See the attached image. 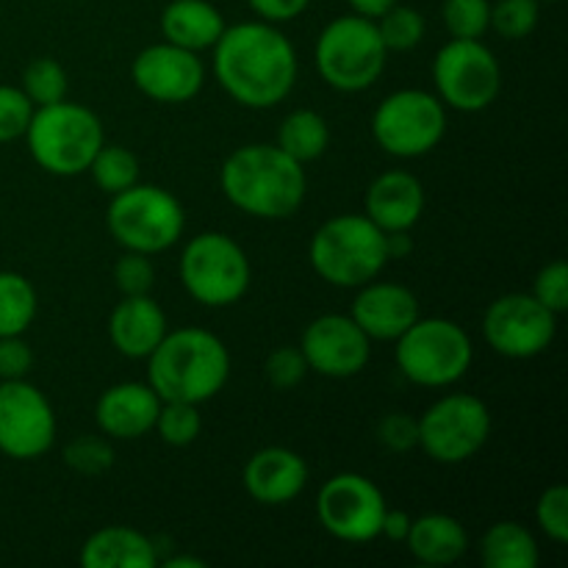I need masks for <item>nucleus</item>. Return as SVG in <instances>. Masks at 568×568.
<instances>
[{
  "instance_id": "nucleus-30",
  "label": "nucleus",
  "mask_w": 568,
  "mask_h": 568,
  "mask_svg": "<svg viewBox=\"0 0 568 568\" xmlns=\"http://www.w3.org/2000/svg\"><path fill=\"white\" fill-rule=\"evenodd\" d=\"M375 22L388 53H405V50L419 48L427 33L425 14L419 9H414V6H392Z\"/></svg>"
},
{
  "instance_id": "nucleus-47",
  "label": "nucleus",
  "mask_w": 568,
  "mask_h": 568,
  "mask_svg": "<svg viewBox=\"0 0 568 568\" xmlns=\"http://www.w3.org/2000/svg\"><path fill=\"white\" fill-rule=\"evenodd\" d=\"M166 568H205V560L194 558V555H175V558H166Z\"/></svg>"
},
{
  "instance_id": "nucleus-37",
  "label": "nucleus",
  "mask_w": 568,
  "mask_h": 568,
  "mask_svg": "<svg viewBox=\"0 0 568 568\" xmlns=\"http://www.w3.org/2000/svg\"><path fill=\"white\" fill-rule=\"evenodd\" d=\"M536 521L549 541L566 544L568 541V488L549 486L536 503Z\"/></svg>"
},
{
  "instance_id": "nucleus-18",
  "label": "nucleus",
  "mask_w": 568,
  "mask_h": 568,
  "mask_svg": "<svg viewBox=\"0 0 568 568\" xmlns=\"http://www.w3.org/2000/svg\"><path fill=\"white\" fill-rule=\"evenodd\" d=\"M358 288L349 316L369 336V342H397L419 320V300L403 283L375 277Z\"/></svg>"
},
{
  "instance_id": "nucleus-1",
  "label": "nucleus",
  "mask_w": 568,
  "mask_h": 568,
  "mask_svg": "<svg viewBox=\"0 0 568 568\" xmlns=\"http://www.w3.org/2000/svg\"><path fill=\"white\" fill-rule=\"evenodd\" d=\"M211 50L216 81L244 109H275L297 83V50L275 22L225 26Z\"/></svg>"
},
{
  "instance_id": "nucleus-15",
  "label": "nucleus",
  "mask_w": 568,
  "mask_h": 568,
  "mask_svg": "<svg viewBox=\"0 0 568 568\" xmlns=\"http://www.w3.org/2000/svg\"><path fill=\"white\" fill-rule=\"evenodd\" d=\"M55 414L37 386L22 381L0 383V453L14 460H37L55 444Z\"/></svg>"
},
{
  "instance_id": "nucleus-24",
  "label": "nucleus",
  "mask_w": 568,
  "mask_h": 568,
  "mask_svg": "<svg viewBox=\"0 0 568 568\" xmlns=\"http://www.w3.org/2000/svg\"><path fill=\"white\" fill-rule=\"evenodd\" d=\"M81 564L87 568H153L159 564V552L144 532L114 525L87 538Z\"/></svg>"
},
{
  "instance_id": "nucleus-6",
  "label": "nucleus",
  "mask_w": 568,
  "mask_h": 568,
  "mask_svg": "<svg viewBox=\"0 0 568 568\" xmlns=\"http://www.w3.org/2000/svg\"><path fill=\"white\" fill-rule=\"evenodd\" d=\"M388 50L377 22L361 14H342L322 28L314 44L316 72L336 92H364L383 75Z\"/></svg>"
},
{
  "instance_id": "nucleus-3",
  "label": "nucleus",
  "mask_w": 568,
  "mask_h": 568,
  "mask_svg": "<svg viewBox=\"0 0 568 568\" xmlns=\"http://www.w3.org/2000/svg\"><path fill=\"white\" fill-rule=\"evenodd\" d=\"M148 383L164 403L203 405L225 388L231 353L216 333L203 327L166 331L148 355Z\"/></svg>"
},
{
  "instance_id": "nucleus-34",
  "label": "nucleus",
  "mask_w": 568,
  "mask_h": 568,
  "mask_svg": "<svg viewBox=\"0 0 568 568\" xmlns=\"http://www.w3.org/2000/svg\"><path fill=\"white\" fill-rule=\"evenodd\" d=\"M538 17H541L538 0H497L491 3V28L510 42L530 37L538 28Z\"/></svg>"
},
{
  "instance_id": "nucleus-23",
  "label": "nucleus",
  "mask_w": 568,
  "mask_h": 568,
  "mask_svg": "<svg viewBox=\"0 0 568 568\" xmlns=\"http://www.w3.org/2000/svg\"><path fill=\"white\" fill-rule=\"evenodd\" d=\"M225 31V17L209 0H172L161 11L164 42L200 53L211 50Z\"/></svg>"
},
{
  "instance_id": "nucleus-40",
  "label": "nucleus",
  "mask_w": 568,
  "mask_h": 568,
  "mask_svg": "<svg viewBox=\"0 0 568 568\" xmlns=\"http://www.w3.org/2000/svg\"><path fill=\"white\" fill-rule=\"evenodd\" d=\"M532 297L541 305H547L552 314H564L568 311V266L566 261H552V264L544 266L536 275V283H532Z\"/></svg>"
},
{
  "instance_id": "nucleus-31",
  "label": "nucleus",
  "mask_w": 568,
  "mask_h": 568,
  "mask_svg": "<svg viewBox=\"0 0 568 568\" xmlns=\"http://www.w3.org/2000/svg\"><path fill=\"white\" fill-rule=\"evenodd\" d=\"M67 87L70 83H67L64 67L50 59V55L33 59L22 72V92L28 94L33 105L59 103V100L67 98Z\"/></svg>"
},
{
  "instance_id": "nucleus-41",
  "label": "nucleus",
  "mask_w": 568,
  "mask_h": 568,
  "mask_svg": "<svg viewBox=\"0 0 568 568\" xmlns=\"http://www.w3.org/2000/svg\"><path fill=\"white\" fill-rule=\"evenodd\" d=\"M377 442L388 453H410L414 447H419V422L405 410L386 414L377 422Z\"/></svg>"
},
{
  "instance_id": "nucleus-32",
  "label": "nucleus",
  "mask_w": 568,
  "mask_h": 568,
  "mask_svg": "<svg viewBox=\"0 0 568 568\" xmlns=\"http://www.w3.org/2000/svg\"><path fill=\"white\" fill-rule=\"evenodd\" d=\"M197 408L200 405L192 403H161L153 430H159L161 442L170 447H189L203 430V416Z\"/></svg>"
},
{
  "instance_id": "nucleus-9",
  "label": "nucleus",
  "mask_w": 568,
  "mask_h": 568,
  "mask_svg": "<svg viewBox=\"0 0 568 568\" xmlns=\"http://www.w3.org/2000/svg\"><path fill=\"white\" fill-rule=\"evenodd\" d=\"M183 288L205 308H227L247 294L253 266L247 253L227 233L205 231L192 236L178 264Z\"/></svg>"
},
{
  "instance_id": "nucleus-29",
  "label": "nucleus",
  "mask_w": 568,
  "mask_h": 568,
  "mask_svg": "<svg viewBox=\"0 0 568 568\" xmlns=\"http://www.w3.org/2000/svg\"><path fill=\"white\" fill-rule=\"evenodd\" d=\"M87 172L92 175L94 186L109 194H116L122 189L139 183V159L131 150L122 148V144H103L94 153Z\"/></svg>"
},
{
  "instance_id": "nucleus-22",
  "label": "nucleus",
  "mask_w": 568,
  "mask_h": 568,
  "mask_svg": "<svg viewBox=\"0 0 568 568\" xmlns=\"http://www.w3.org/2000/svg\"><path fill=\"white\" fill-rule=\"evenodd\" d=\"M166 314L150 294L122 297L109 316V338L125 358L144 361L166 336Z\"/></svg>"
},
{
  "instance_id": "nucleus-20",
  "label": "nucleus",
  "mask_w": 568,
  "mask_h": 568,
  "mask_svg": "<svg viewBox=\"0 0 568 568\" xmlns=\"http://www.w3.org/2000/svg\"><path fill=\"white\" fill-rule=\"evenodd\" d=\"M244 491L266 508L288 505L308 486V464L288 447H264L244 464Z\"/></svg>"
},
{
  "instance_id": "nucleus-4",
  "label": "nucleus",
  "mask_w": 568,
  "mask_h": 568,
  "mask_svg": "<svg viewBox=\"0 0 568 568\" xmlns=\"http://www.w3.org/2000/svg\"><path fill=\"white\" fill-rule=\"evenodd\" d=\"M308 258L325 283L336 288H358L386 270V233L366 214L331 216L311 236Z\"/></svg>"
},
{
  "instance_id": "nucleus-16",
  "label": "nucleus",
  "mask_w": 568,
  "mask_h": 568,
  "mask_svg": "<svg viewBox=\"0 0 568 568\" xmlns=\"http://www.w3.org/2000/svg\"><path fill=\"white\" fill-rule=\"evenodd\" d=\"M369 336L347 314H322L303 331V358L308 372L333 381L361 375L372 358Z\"/></svg>"
},
{
  "instance_id": "nucleus-27",
  "label": "nucleus",
  "mask_w": 568,
  "mask_h": 568,
  "mask_svg": "<svg viewBox=\"0 0 568 568\" xmlns=\"http://www.w3.org/2000/svg\"><path fill=\"white\" fill-rule=\"evenodd\" d=\"M275 144L283 153H288L294 161L305 166L308 161L325 155L327 144H331V128H327V120L320 111L297 109L286 114V120L281 122Z\"/></svg>"
},
{
  "instance_id": "nucleus-28",
  "label": "nucleus",
  "mask_w": 568,
  "mask_h": 568,
  "mask_svg": "<svg viewBox=\"0 0 568 568\" xmlns=\"http://www.w3.org/2000/svg\"><path fill=\"white\" fill-rule=\"evenodd\" d=\"M39 297L20 272H0V338L22 336L37 320Z\"/></svg>"
},
{
  "instance_id": "nucleus-38",
  "label": "nucleus",
  "mask_w": 568,
  "mask_h": 568,
  "mask_svg": "<svg viewBox=\"0 0 568 568\" xmlns=\"http://www.w3.org/2000/svg\"><path fill=\"white\" fill-rule=\"evenodd\" d=\"M264 375L270 381L272 388L277 392H292L308 375V364L303 358V349L300 347H277L272 349L270 358L264 364Z\"/></svg>"
},
{
  "instance_id": "nucleus-2",
  "label": "nucleus",
  "mask_w": 568,
  "mask_h": 568,
  "mask_svg": "<svg viewBox=\"0 0 568 568\" xmlns=\"http://www.w3.org/2000/svg\"><path fill=\"white\" fill-rule=\"evenodd\" d=\"M222 194L233 209L255 220H288L305 200V170L277 144H244L220 172Z\"/></svg>"
},
{
  "instance_id": "nucleus-10",
  "label": "nucleus",
  "mask_w": 568,
  "mask_h": 568,
  "mask_svg": "<svg viewBox=\"0 0 568 568\" xmlns=\"http://www.w3.org/2000/svg\"><path fill=\"white\" fill-rule=\"evenodd\" d=\"M447 133V109L438 94L425 89H399L372 114V136L394 159H419L436 150Z\"/></svg>"
},
{
  "instance_id": "nucleus-5",
  "label": "nucleus",
  "mask_w": 568,
  "mask_h": 568,
  "mask_svg": "<svg viewBox=\"0 0 568 568\" xmlns=\"http://www.w3.org/2000/svg\"><path fill=\"white\" fill-rule=\"evenodd\" d=\"M28 153L44 172L75 178L89 170L94 153L105 144L103 122L92 109L70 100L37 105L26 131Z\"/></svg>"
},
{
  "instance_id": "nucleus-45",
  "label": "nucleus",
  "mask_w": 568,
  "mask_h": 568,
  "mask_svg": "<svg viewBox=\"0 0 568 568\" xmlns=\"http://www.w3.org/2000/svg\"><path fill=\"white\" fill-rule=\"evenodd\" d=\"M349 9L361 17H369V20H377L383 11H388L392 6H397L399 0H347Z\"/></svg>"
},
{
  "instance_id": "nucleus-17",
  "label": "nucleus",
  "mask_w": 568,
  "mask_h": 568,
  "mask_svg": "<svg viewBox=\"0 0 568 568\" xmlns=\"http://www.w3.org/2000/svg\"><path fill=\"white\" fill-rule=\"evenodd\" d=\"M131 78L144 98L178 105L197 98L205 83V67L194 50L159 42L139 50L131 64Z\"/></svg>"
},
{
  "instance_id": "nucleus-39",
  "label": "nucleus",
  "mask_w": 568,
  "mask_h": 568,
  "mask_svg": "<svg viewBox=\"0 0 568 568\" xmlns=\"http://www.w3.org/2000/svg\"><path fill=\"white\" fill-rule=\"evenodd\" d=\"M114 283L116 288H120L122 297L150 294V288H153L155 283V270L153 264H150V255L125 250V255L114 264Z\"/></svg>"
},
{
  "instance_id": "nucleus-36",
  "label": "nucleus",
  "mask_w": 568,
  "mask_h": 568,
  "mask_svg": "<svg viewBox=\"0 0 568 568\" xmlns=\"http://www.w3.org/2000/svg\"><path fill=\"white\" fill-rule=\"evenodd\" d=\"M33 109L37 105L28 100L22 89L0 83V144L26 136Z\"/></svg>"
},
{
  "instance_id": "nucleus-11",
  "label": "nucleus",
  "mask_w": 568,
  "mask_h": 568,
  "mask_svg": "<svg viewBox=\"0 0 568 568\" xmlns=\"http://www.w3.org/2000/svg\"><path fill=\"white\" fill-rule=\"evenodd\" d=\"M419 447L436 464H466L491 436V410L475 394L455 392L419 416Z\"/></svg>"
},
{
  "instance_id": "nucleus-33",
  "label": "nucleus",
  "mask_w": 568,
  "mask_h": 568,
  "mask_svg": "<svg viewBox=\"0 0 568 568\" xmlns=\"http://www.w3.org/2000/svg\"><path fill=\"white\" fill-rule=\"evenodd\" d=\"M442 20L453 39H480L491 28V0H444Z\"/></svg>"
},
{
  "instance_id": "nucleus-14",
  "label": "nucleus",
  "mask_w": 568,
  "mask_h": 568,
  "mask_svg": "<svg viewBox=\"0 0 568 568\" xmlns=\"http://www.w3.org/2000/svg\"><path fill=\"white\" fill-rule=\"evenodd\" d=\"M555 333H558V314L525 292L494 300L483 316V336L488 347L514 361L547 353Z\"/></svg>"
},
{
  "instance_id": "nucleus-12",
  "label": "nucleus",
  "mask_w": 568,
  "mask_h": 568,
  "mask_svg": "<svg viewBox=\"0 0 568 568\" xmlns=\"http://www.w3.org/2000/svg\"><path fill=\"white\" fill-rule=\"evenodd\" d=\"M438 100L464 114L488 109L503 89V67L480 39H449L433 61Z\"/></svg>"
},
{
  "instance_id": "nucleus-44",
  "label": "nucleus",
  "mask_w": 568,
  "mask_h": 568,
  "mask_svg": "<svg viewBox=\"0 0 568 568\" xmlns=\"http://www.w3.org/2000/svg\"><path fill=\"white\" fill-rule=\"evenodd\" d=\"M410 516L405 514V510H394L388 508L386 516H383V527H381V536H386L388 541H403L408 538V530H410Z\"/></svg>"
},
{
  "instance_id": "nucleus-13",
  "label": "nucleus",
  "mask_w": 568,
  "mask_h": 568,
  "mask_svg": "<svg viewBox=\"0 0 568 568\" xmlns=\"http://www.w3.org/2000/svg\"><path fill=\"white\" fill-rule=\"evenodd\" d=\"M388 503L381 488L358 471L333 475L316 494V519L333 538L366 544L381 538Z\"/></svg>"
},
{
  "instance_id": "nucleus-7",
  "label": "nucleus",
  "mask_w": 568,
  "mask_h": 568,
  "mask_svg": "<svg viewBox=\"0 0 568 568\" xmlns=\"http://www.w3.org/2000/svg\"><path fill=\"white\" fill-rule=\"evenodd\" d=\"M105 225L122 250L155 255L181 242L186 214L175 194L166 189L153 183H133L111 194Z\"/></svg>"
},
{
  "instance_id": "nucleus-25",
  "label": "nucleus",
  "mask_w": 568,
  "mask_h": 568,
  "mask_svg": "<svg viewBox=\"0 0 568 568\" xmlns=\"http://www.w3.org/2000/svg\"><path fill=\"white\" fill-rule=\"evenodd\" d=\"M405 544L419 564L453 566L469 552V532L455 516L425 514L410 521Z\"/></svg>"
},
{
  "instance_id": "nucleus-42",
  "label": "nucleus",
  "mask_w": 568,
  "mask_h": 568,
  "mask_svg": "<svg viewBox=\"0 0 568 568\" xmlns=\"http://www.w3.org/2000/svg\"><path fill=\"white\" fill-rule=\"evenodd\" d=\"M33 353L22 336L0 338V381H22L31 372Z\"/></svg>"
},
{
  "instance_id": "nucleus-43",
  "label": "nucleus",
  "mask_w": 568,
  "mask_h": 568,
  "mask_svg": "<svg viewBox=\"0 0 568 568\" xmlns=\"http://www.w3.org/2000/svg\"><path fill=\"white\" fill-rule=\"evenodd\" d=\"M247 3L261 20L281 26V22L297 20V17L308 9L311 0H247Z\"/></svg>"
},
{
  "instance_id": "nucleus-8",
  "label": "nucleus",
  "mask_w": 568,
  "mask_h": 568,
  "mask_svg": "<svg viewBox=\"0 0 568 568\" xmlns=\"http://www.w3.org/2000/svg\"><path fill=\"white\" fill-rule=\"evenodd\" d=\"M399 372L422 388H447L469 372L475 347L458 322L430 316L416 320L394 347Z\"/></svg>"
},
{
  "instance_id": "nucleus-19",
  "label": "nucleus",
  "mask_w": 568,
  "mask_h": 568,
  "mask_svg": "<svg viewBox=\"0 0 568 568\" xmlns=\"http://www.w3.org/2000/svg\"><path fill=\"white\" fill-rule=\"evenodd\" d=\"M161 403L164 399L153 392L150 383H116L100 394L98 405H94V422L105 438L136 442L155 427Z\"/></svg>"
},
{
  "instance_id": "nucleus-35",
  "label": "nucleus",
  "mask_w": 568,
  "mask_h": 568,
  "mask_svg": "<svg viewBox=\"0 0 568 568\" xmlns=\"http://www.w3.org/2000/svg\"><path fill=\"white\" fill-rule=\"evenodd\" d=\"M64 464L72 471L87 477H98L103 471H109L114 466V449H111L109 438L100 436H78L61 453Z\"/></svg>"
},
{
  "instance_id": "nucleus-21",
  "label": "nucleus",
  "mask_w": 568,
  "mask_h": 568,
  "mask_svg": "<svg viewBox=\"0 0 568 568\" xmlns=\"http://www.w3.org/2000/svg\"><path fill=\"white\" fill-rule=\"evenodd\" d=\"M366 216L383 233L410 231L425 214V186L405 170H388L366 189Z\"/></svg>"
},
{
  "instance_id": "nucleus-48",
  "label": "nucleus",
  "mask_w": 568,
  "mask_h": 568,
  "mask_svg": "<svg viewBox=\"0 0 568 568\" xmlns=\"http://www.w3.org/2000/svg\"><path fill=\"white\" fill-rule=\"evenodd\" d=\"M538 3H558V0H538Z\"/></svg>"
},
{
  "instance_id": "nucleus-46",
  "label": "nucleus",
  "mask_w": 568,
  "mask_h": 568,
  "mask_svg": "<svg viewBox=\"0 0 568 568\" xmlns=\"http://www.w3.org/2000/svg\"><path fill=\"white\" fill-rule=\"evenodd\" d=\"M386 247H388V261L405 258V255L414 250V242H410L408 231H394L386 233Z\"/></svg>"
},
{
  "instance_id": "nucleus-26",
  "label": "nucleus",
  "mask_w": 568,
  "mask_h": 568,
  "mask_svg": "<svg viewBox=\"0 0 568 568\" xmlns=\"http://www.w3.org/2000/svg\"><path fill=\"white\" fill-rule=\"evenodd\" d=\"M480 558L486 568H536L541 564V549L525 525L497 521L483 532Z\"/></svg>"
}]
</instances>
